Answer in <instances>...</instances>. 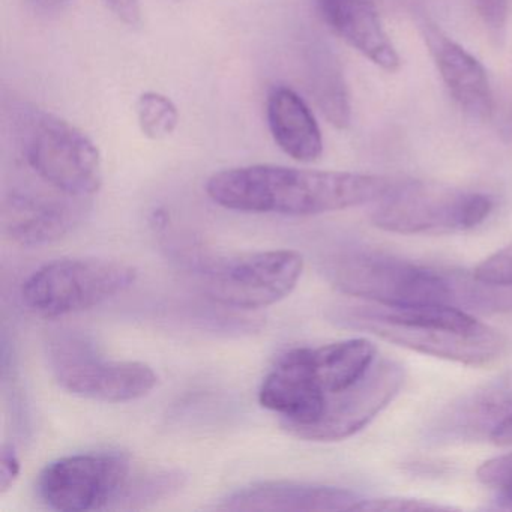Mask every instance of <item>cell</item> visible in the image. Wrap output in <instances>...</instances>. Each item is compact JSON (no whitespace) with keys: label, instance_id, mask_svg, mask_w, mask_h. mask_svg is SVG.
I'll return each instance as SVG.
<instances>
[{"label":"cell","instance_id":"cell-2","mask_svg":"<svg viewBox=\"0 0 512 512\" xmlns=\"http://www.w3.org/2000/svg\"><path fill=\"white\" fill-rule=\"evenodd\" d=\"M0 118L14 167L31 179L20 184L85 200L100 191V151L82 130L14 94H4Z\"/></svg>","mask_w":512,"mask_h":512},{"label":"cell","instance_id":"cell-12","mask_svg":"<svg viewBox=\"0 0 512 512\" xmlns=\"http://www.w3.org/2000/svg\"><path fill=\"white\" fill-rule=\"evenodd\" d=\"M419 29L443 83L461 110L475 121H490L493 92L478 59L452 41L433 20L416 11Z\"/></svg>","mask_w":512,"mask_h":512},{"label":"cell","instance_id":"cell-8","mask_svg":"<svg viewBox=\"0 0 512 512\" xmlns=\"http://www.w3.org/2000/svg\"><path fill=\"white\" fill-rule=\"evenodd\" d=\"M50 365L61 388L106 403H127L148 395L158 377L148 364L112 361L82 338L62 337L50 344Z\"/></svg>","mask_w":512,"mask_h":512},{"label":"cell","instance_id":"cell-26","mask_svg":"<svg viewBox=\"0 0 512 512\" xmlns=\"http://www.w3.org/2000/svg\"><path fill=\"white\" fill-rule=\"evenodd\" d=\"M113 14L131 28L142 23V5L140 0H104Z\"/></svg>","mask_w":512,"mask_h":512},{"label":"cell","instance_id":"cell-10","mask_svg":"<svg viewBox=\"0 0 512 512\" xmlns=\"http://www.w3.org/2000/svg\"><path fill=\"white\" fill-rule=\"evenodd\" d=\"M404 380L406 370L400 362L377 356L358 383L328 398L325 413L316 424L293 436L311 442H337L353 436L392 403Z\"/></svg>","mask_w":512,"mask_h":512},{"label":"cell","instance_id":"cell-16","mask_svg":"<svg viewBox=\"0 0 512 512\" xmlns=\"http://www.w3.org/2000/svg\"><path fill=\"white\" fill-rule=\"evenodd\" d=\"M269 131L278 148L293 160L313 163L323 152L319 124L310 107L287 86H274L266 100Z\"/></svg>","mask_w":512,"mask_h":512},{"label":"cell","instance_id":"cell-22","mask_svg":"<svg viewBox=\"0 0 512 512\" xmlns=\"http://www.w3.org/2000/svg\"><path fill=\"white\" fill-rule=\"evenodd\" d=\"M473 277L488 286L512 287V244L482 260Z\"/></svg>","mask_w":512,"mask_h":512},{"label":"cell","instance_id":"cell-17","mask_svg":"<svg viewBox=\"0 0 512 512\" xmlns=\"http://www.w3.org/2000/svg\"><path fill=\"white\" fill-rule=\"evenodd\" d=\"M299 350L314 385L328 398L358 383L377 359V347L367 338Z\"/></svg>","mask_w":512,"mask_h":512},{"label":"cell","instance_id":"cell-11","mask_svg":"<svg viewBox=\"0 0 512 512\" xmlns=\"http://www.w3.org/2000/svg\"><path fill=\"white\" fill-rule=\"evenodd\" d=\"M88 209L89 200L16 184L2 202V227L16 244L43 247L79 226Z\"/></svg>","mask_w":512,"mask_h":512},{"label":"cell","instance_id":"cell-28","mask_svg":"<svg viewBox=\"0 0 512 512\" xmlns=\"http://www.w3.org/2000/svg\"><path fill=\"white\" fill-rule=\"evenodd\" d=\"M490 439L497 446H512V412L500 422Z\"/></svg>","mask_w":512,"mask_h":512},{"label":"cell","instance_id":"cell-13","mask_svg":"<svg viewBox=\"0 0 512 512\" xmlns=\"http://www.w3.org/2000/svg\"><path fill=\"white\" fill-rule=\"evenodd\" d=\"M511 412L512 373H508L449 404L431 425L430 437L437 442L491 437Z\"/></svg>","mask_w":512,"mask_h":512},{"label":"cell","instance_id":"cell-20","mask_svg":"<svg viewBox=\"0 0 512 512\" xmlns=\"http://www.w3.org/2000/svg\"><path fill=\"white\" fill-rule=\"evenodd\" d=\"M136 115L143 136L151 140L167 139L178 127V109L172 100L157 92L140 95Z\"/></svg>","mask_w":512,"mask_h":512},{"label":"cell","instance_id":"cell-25","mask_svg":"<svg viewBox=\"0 0 512 512\" xmlns=\"http://www.w3.org/2000/svg\"><path fill=\"white\" fill-rule=\"evenodd\" d=\"M20 475V460L13 445H4L0 457V493H7Z\"/></svg>","mask_w":512,"mask_h":512},{"label":"cell","instance_id":"cell-18","mask_svg":"<svg viewBox=\"0 0 512 512\" xmlns=\"http://www.w3.org/2000/svg\"><path fill=\"white\" fill-rule=\"evenodd\" d=\"M308 88L320 112L329 124L346 128L350 124V100L340 62L323 43H313L305 50Z\"/></svg>","mask_w":512,"mask_h":512},{"label":"cell","instance_id":"cell-7","mask_svg":"<svg viewBox=\"0 0 512 512\" xmlns=\"http://www.w3.org/2000/svg\"><path fill=\"white\" fill-rule=\"evenodd\" d=\"M304 259L298 251L241 254L211 263L202 286L209 299L238 310H259L287 298L298 284Z\"/></svg>","mask_w":512,"mask_h":512},{"label":"cell","instance_id":"cell-21","mask_svg":"<svg viewBox=\"0 0 512 512\" xmlns=\"http://www.w3.org/2000/svg\"><path fill=\"white\" fill-rule=\"evenodd\" d=\"M476 478L485 487L499 493L505 508H512V452L485 461L476 470Z\"/></svg>","mask_w":512,"mask_h":512},{"label":"cell","instance_id":"cell-9","mask_svg":"<svg viewBox=\"0 0 512 512\" xmlns=\"http://www.w3.org/2000/svg\"><path fill=\"white\" fill-rule=\"evenodd\" d=\"M131 478L130 460L119 452H85L47 464L38 478V494L56 511L115 508Z\"/></svg>","mask_w":512,"mask_h":512},{"label":"cell","instance_id":"cell-15","mask_svg":"<svg viewBox=\"0 0 512 512\" xmlns=\"http://www.w3.org/2000/svg\"><path fill=\"white\" fill-rule=\"evenodd\" d=\"M323 22L341 40L382 70L394 73L400 56L380 22L374 0H317Z\"/></svg>","mask_w":512,"mask_h":512},{"label":"cell","instance_id":"cell-24","mask_svg":"<svg viewBox=\"0 0 512 512\" xmlns=\"http://www.w3.org/2000/svg\"><path fill=\"white\" fill-rule=\"evenodd\" d=\"M451 506L427 502V500L407 499V497H380V499H361L355 511H440Z\"/></svg>","mask_w":512,"mask_h":512},{"label":"cell","instance_id":"cell-6","mask_svg":"<svg viewBox=\"0 0 512 512\" xmlns=\"http://www.w3.org/2000/svg\"><path fill=\"white\" fill-rule=\"evenodd\" d=\"M137 271L119 260L77 257L47 263L22 286L26 307L44 317L91 310L130 289Z\"/></svg>","mask_w":512,"mask_h":512},{"label":"cell","instance_id":"cell-27","mask_svg":"<svg viewBox=\"0 0 512 512\" xmlns=\"http://www.w3.org/2000/svg\"><path fill=\"white\" fill-rule=\"evenodd\" d=\"M28 2L37 13L52 16L67 10L73 0H28Z\"/></svg>","mask_w":512,"mask_h":512},{"label":"cell","instance_id":"cell-4","mask_svg":"<svg viewBox=\"0 0 512 512\" xmlns=\"http://www.w3.org/2000/svg\"><path fill=\"white\" fill-rule=\"evenodd\" d=\"M332 322L368 332L388 343L472 367L493 364L508 350V338L466 310L442 305H341Z\"/></svg>","mask_w":512,"mask_h":512},{"label":"cell","instance_id":"cell-1","mask_svg":"<svg viewBox=\"0 0 512 512\" xmlns=\"http://www.w3.org/2000/svg\"><path fill=\"white\" fill-rule=\"evenodd\" d=\"M392 187L382 176L257 164L215 173L206 193L232 211L311 217L379 202Z\"/></svg>","mask_w":512,"mask_h":512},{"label":"cell","instance_id":"cell-3","mask_svg":"<svg viewBox=\"0 0 512 512\" xmlns=\"http://www.w3.org/2000/svg\"><path fill=\"white\" fill-rule=\"evenodd\" d=\"M325 275L340 292L395 307L512 308V287L488 286L377 251L349 250L325 262Z\"/></svg>","mask_w":512,"mask_h":512},{"label":"cell","instance_id":"cell-14","mask_svg":"<svg viewBox=\"0 0 512 512\" xmlns=\"http://www.w3.org/2000/svg\"><path fill=\"white\" fill-rule=\"evenodd\" d=\"M361 497L326 485L272 481L235 491L218 508L224 511H355Z\"/></svg>","mask_w":512,"mask_h":512},{"label":"cell","instance_id":"cell-19","mask_svg":"<svg viewBox=\"0 0 512 512\" xmlns=\"http://www.w3.org/2000/svg\"><path fill=\"white\" fill-rule=\"evenodd\" d=\"M185 476L173 470L148 473V475L131 476L127 487L113 509L146 508L152 503L172 497L184 487Z\"/></svg>","mask_w":512,"mask_h":512},{"label":"cell","instance_id":"cell-5","mask_svg":"<svg viewBox=\"0 0 512 512\" xmlns=\"http://www.w3.org/2000/svg\"><path fill=\"white\" fill-rule=\"evenodd\" d=\"M493 199L476 191L439 182L410 181L394 187L377 202L374 226L400 235L466 232L487 220Z\"/></svg>","mask_w":512,"mask_h":512},{"label":"cell","instance_id":"cell-23","mask_svg":"<svg viewBox=\"0 0 512 512\" xmlns=\"http://www.w3.org/2000/svg\"><path fill=\"white\" fill-rule=\"evenodd\" d=\"M476 11L491 40L500 46L505 41L508 26V0H473Z\"/></svg>","mask_w":512,"mask_h":512}]
</instances>
